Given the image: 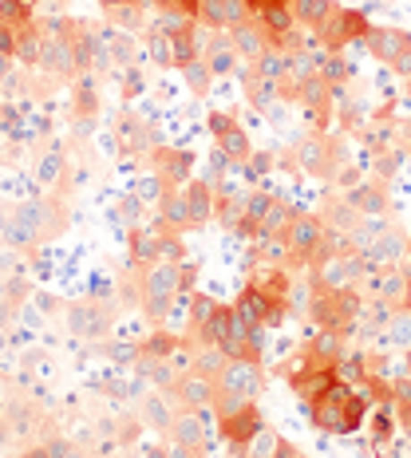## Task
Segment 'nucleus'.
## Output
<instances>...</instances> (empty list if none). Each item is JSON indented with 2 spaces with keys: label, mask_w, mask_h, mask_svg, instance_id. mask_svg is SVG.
<instances>
[{
  "label": "nucleus",
  "mask_w": 411,
  "mask_h": 458,
  "mask_svg": "<svg viewBox=\"0 0 411 458\" xmlns=\"http://www.w3.org/2000/svg\"><path fill=\"white\" fill-rule=\"evenodd\" d=\"M261 387H265V368L257 360H226V368L214 379V407L210 411H214V419H222L245 403H257Z\"/></svg>",
  "instance_id": "obj_1"
},
{
  "label": "nucleus",
  "mask_w": 411,
  "mask_h": 458,
  "mask_svg": "<svg viewBox=\"0 0 411 458\" xmlns=\"http://www.w3.org/2000/svg\"><path fill=\"white\" fill-rule=\"evenodd\" d=\"M364 317V293L360 289H340V293H313L309 320L317 324V332H332V336L348 340L360 328Z\"/></svg>",
  "instance_id": "obj_2"
},
{
  "label": "nucleus",
  "mask_w": 411,
  "mask_h": 458,
  "mask_svg": "<svg viewBox=\"0 0 411 458\" xmlns=\"http://www.w3.org/2000/svg\"><path fill=\"white\" fill-rule=\"evenodd\" d=\"M178 265L183 261H158V265H147V269H142L139 304L150 320H162L170 309H175L178 297H186L183 293V269H178Z\"/></svg>",
  "instance_id": "obj_3"
},
{
  "label": "nucleus",
  "mask_w": 411,
  "mask_h": 458,
  "mask_svg": "<svg viewBox=\"0 0 411 458\" xmlns=\"http://www.w3.org/2000/svg\"><path fill=\"white\" fill-rule=\"evenodd\" d=\"M210 332H214V348H222L229 360H257V364H261V356H265L261 332L265 328H250V324H242L237 320V312H234V304L218 301Z\"/></svg>",
  "instance_id": "obj_4"
},
{
  "label": "nucleus",
  "mask_w": 411,
  "mask_h": 458,
  "mask_svg": "<svg viewBox=\"0 0 411 458\" xmlns=\"http://www.w3.org/2000/svg\"><path fill=\"white\" fill-rule=\"evenodd\" d=\"M372 269L364 261V253L360 250H340L332 257H324V261L309 265V289L313 293H340V289H360V281H364Z\"/></svg>",
  "instance_id": "obj_5"
},
{
  "label": "nucleus",
  "mask_w": 411,
  "mask_h": 458,
  "mask_svg": "<svg viewBox=\"0 0 411 458\" xmlns=\"http://www.w3.org/2000/svg\"><path fill=\"white\" fill-rule=\"evenodd\" d=\"M155 24L167 32V40H170V68H175V72H183L186 64L202 60V24H198V21L158 13Z\"/></svg>",
  "instance_id": "obj_6"
},
{
  "label": "nucleus",
  "mask_w": 411,
  "mask_h": 458,
  "mask_svg": "<svg viewBox=\"0 0 411 458\" xmlns=\"http://www.w3.org/2000/svg\"><path fill=\"white\" fill-rule=\"evenodd\" d=\"M206 127H210V135H214L218 142V150L234 162V166H250V158H253V139H250V131L237 123V114H229V111H210L206 114Z\"/></svg>",
  "instance_id": "obj_7"
},
{
  "label": "nucleus",
  "mask_w": 411,
  "mask_h": 458,
  "mask_svg": "<svg viewBox=\"0 0 411 458\" xmlns=\"http://www.w3.org/2000/svg\"><path fill=\"white\" fill-rule=\"evenodd\" d=\"M368 28H372V21H368L364 13H356V8H344V4H332L329 21L317 28V40L324 44V52H344L348 44L364 40Z\"/></svg>",
  "instance_id": "obj_8"
},
{
  "label": "nucleus",
  "mask_w": 411,
  "mask_h": 458,
  "mask_svg": "<svg viewBox=\"0 0 411 458\" xmlns=\"http://www.w3.org/2000/svg\"><path fill=\"white\" fill-rule=\"evenodd\" d=\"M337 91L329 88V83L321 80V75H309V80L297 83V95H293V103H301V111L309 114L313 131L317 135H329L332 131V111H337Z\"/></svg>",
  "instance_id": "obj_9"
},
{
  "label": "nucleus",
  "mask_w": 411,
  "mask_h": 458,
  "mask_svg": "<svg viewBox=\"0 0 411 458\" xmlns=\"http://www.w3.org/2000/svg\"><path fill=\"white\" fill-rule=\"evenodd\" d=\"M352 391H356V384H344V379H337V384L324 391L321 399H313L309 415H313V427H317V431H324V435H344V419H348Z\"/></svg>",
  "instance_id": "obj_10"
},
{
  "label": "nucleus",
  "mask_w": 411,
  "mask_h": 458,
  "mask_svg": "<svg viewBox=\"0 0 411 458\" xmlns=\"http://www.w3.org/2000/svg\"><path fill=\"white\" fill-rule=\"evenodd\" d=\"M147 162H150V174L167 190H178L194 178V150H186V147H167V142H158L147 155Z\"/></svg>",
  "instance_id": "obj_11"
},
{
  "label": "nucleus",
  "mask_w": 411,
  "mask_h": 458,
  "mask_svg": "<svg viewBox=\"0 0 411 458\" xmlns=\"http://www.w3.org/2000/svg\"><path fill=\"white\" fill-rule=\"evenodd\" d=\"M234 312H237V320L250 324V328H281L285 317H289V309H285V304H273L265 293H257L250 281H245V289L237 293Z\"/></svg>",
  "instance_id": "obj_12"
},
{
  "label": "nucleus",
  "mask_w": 411,
  "mask_h": 458,
  "mask_svg": "<svg viewBox=\"0 0 411 458\" xmlns=\"http://www.w3.org/2000/svg\"><path fill=\"white\" fill-rule=\"evenodd\" d=\"M40 68L52 72L56 80H72L80 72V60H75V47H72V36H68V24H56L52 32L44 28V52H40Z\"/></svg>",
  "instance_id": "obj_13"
},
{
  "label": "nucleus",
  "mask_w": 411,
  "mask_h": 458,
  "mask_svg": "<svg viewBox=\"0 0 411 458\" xmlns=\"http://www.w3.org/2000/svg\"><path fill=\"white\" fill-rule=\"evenodd\" d=\"M360 44L368 47L372 60H380V64H388V68H396V64L411 52V32H407V28H396V24H372L368 36H364Z\"/></svg>",
  "instance_id": "obj_14"
},
{
  "label": "nucleus",
  "mask_w": 411,
  "mask_h": 458,
  "mask_svg": "<svg viewBox=\"0 0 411 458\" xmlns=\"http://www.w3.org/2000/svg\"><path fill=\"white\" fill-rule=\"evenodd\" d=\"M265 427V415H261V407L257 403H245V407H237V411H229L218 419V435L229 443V451L234 454H242L245 446H250V438L257 435Z\"/></svg>",
  "instance_id": "obj_15"
},
{
  "label": "nucleus",
  "mask_w": 411,
  "mask_h": 458,
  "mask_svg": "<svg viewBox=\"0 0 411 458\" xmlns=\"http://www.w3.org/2000/svg\"><path fill=\"white\" fill-rule=\"evenodd\" d=\"M281 371L289 376V391L301 399L304 407H309L313 399H321L324 391H329V387L340 379V376H337V368H317V364H297V368L285 364Z\"/></svg>",
  "instance_id": "obj_16"
},
{
  "label": "nucleus",
  "mask_w": 411,
  "mask_h": 458,
  "mask_svg": "<svg viewBox=\"0 0 411 458\" xmlns=\"http://www.w3.org/2000/svg\"><path fill=\"white\" fill-rule=\"evenodd\" d=\"M68 328L80 340H103L111 332V309L99 301H80L68 309Z\"/></svg>",
  "instance_id": "obj_17"
},
{
  "label": "nucleus",
  "mask_w": 411,
  "mask_h": 458,
  "mask_svg": "<svg viewBox=\"0 0 411 458\" xmlns=\"http://www.w3.org/2000/svg\"><path fill=\"white\" fill-rule=\"evenodd\" d=\"M348 206L356 209L360 217H384L391 209V182H380V178H360L352 190H344Z\"/></svg>",
  "instance_id": "obj_18"
},
{
  "label": "nucleus",
  "mask_w": 411,
  "mask_h": 458,
  "mask_svg": "<svg viewBox=\"0 0 411 458\" xmlns=\"http://www.w3.org/2000/svg\"><path fill=\"white\" fill-rule=\"evenodd\" d=\"M170 399L178 403V411H210L214 407V379L198 376V371H183L170 387Z\"/></svg>",
  "instance_id": "obj_19"
},
{
  "label": "nucleus",
  "mask_w": 411,
  "mask_h": 458,
  "mask_svg": "<svg viewBox=\"0 0 411 458\" xmlns=\"http://www.w3.org/2000/svg\"><path fill=\"white\" fill-rule=\"evenodd\" d=\"M202 60H206V68L214 72V80L218 75L242 72V55L229 44V32H210V28H202Z\"/></svg>",
  "instance_id": "obj_20"
},
{
  "label": "nucleus",
  "mask_w": 411,
  "mask_h": 458,
  "mask_svg": "<svg viewBox=\"0 0 411 458\" xmlns=\"http://www.w3.org/2000/svg\"><path fill=\"white\" fill-rule=\"evenodd\" d=\"M407 253V237L399 233V225H384L376 237L364 245V261L368 269H391L399 257Z\"/></svg>",
  "instance_id": "obj_21"
},
{
  "label": "nucleus",
  "mask_w": 411,
  "mask_h": 458,
  "mask_svg": "<svg viewBox=\"0 0 411 458\" xmlns=\"http://www.w3.org/2000/svg\"><path fill=\"white\" fill-rule=\"evenodd\" d=\"M407 281H411V273L399 269V265H391V269H376V276H372V293H376V304H384L391 317H399V312H404Z\"/></svg>",
  "instance_id": "obj_22"
},
{
  "label": "nucleus",
  "mask_w": 411,
  "mask_h": 458,
  "mask_svg": "<svg viewBox=\"0 0 411 458\" xmlns=\"http://www.w3.org/2000/svg\"><path fill=\"white\" fill-rule=\"evenodd\" d=\"M250 16L253 13L245 8V0H202V8H198V24L210 28V32H229Z\"/></svg>",
  "instance_id": "obj_23"
},
{
  "label": "nucleus",
  "mask_w": 411,
  "mask_h": 458,
  "mask_svg": "<svg viewBox=\"0 0 411 458\" xmlns=\"http://www.w3.org/2000/svg\"><path fill=\"white\" fill-rule=\"evenodd\" d=\"M229 44H234V52L242 55L245 64H253L257 55H265L273 47V36L257 24V16H250V21H242L237 28H229Z\"/></svg>",
  "instance_id": "obj_24"
},
{
  "label": "nucleus",
  "mask_w": 411,
  "mask_h": 458,
  "mask_svg": "<svg viewBox=\"0 0 411 458\" xmlns=\"http://www.w3.org/2000/svg\"><path fill=\"white\" fill-rule=\"evenodd\" d=\"M167 435H170V443H175V446H186V451H206V443H210L206 411H178Z\"/></svg>",
  "instance_id": "obj_25"
},
{
  "label": "nucleus",
  "mask_w": 411,
  "mask_h": 458,
  "mask_svg": "<svg viewBox=\"0 0 411 458\" xmlns=\"http://www.w3.org/2000/svg\"><path fill=\"white\" fill-rule=\"evenodd\" d=\"M178 348H183V336H175V332H167V328H155L150 336H142L139 340V360H135L139 376L150 364H167V360H175Z\"/></svg>",
  "instance_id": "obj_26"
},
{
  "label": "nucleus",
  "mask_w": 411,
  "mask_h": 458,
  "mask_svg": "<svg viewBox=\"0 0 411 458\" xmlns=\"http://www.w3.org/2000/svg\"><path fill=\"white\" fill-rule=\"evenodd\" d=\"M348 352V340L332 336V332H317L304 348H297V364H317V368H337L340 356Z\"/></svg>",
  "instance_id": "obj_27"
},
{
  "label": "nucleus",
  "mask_w": 411,
  "mask_h": 458,
  "mask_svg": "<svg viewBox=\"0 0 411 458\" xmlns=\"http://www.w3.org/2000/svg\"><path fill=\"white\" fill-rule=\"evenodd\" d=\"M321 222L332 229V233H340V237H352L360 229V222H364V217L356 214V209L348 206V198L344 194H329L321 202Z\"/></svg>",
  "instance_id": "obj_28"
},
{
  "label": "nucleus",
  "mask_w": 411,
  "mask_h": 458,
  "mask_svg": "<svg viewBox=\"0 0 411 458\" xmlns=\"http://www.w3.org/2000/svg\"><path fill=\"white\" fill-rule=\"evenodd\" d=\"M186 190V206H190V225L202 229L206 222H214V206H218V190L206 178H190Z\"/></svg>",
  "instance_id": "obj_29"
},
{
  "label": "nucleus",
  "mask_w": 411,
  "mask_h": 458,
  "mask_svg": "<svg viewBox=\"0 0 411 458\" xmlns=\"http://www.w3.org/2000/svg\"><path fill=\"white\" fill-rule=\"evenodd\" d=\"M119 147L127 150V155H150V150L158 147L155 131H150V123H142L139 114H123L119 119Z\"/></svg>",
  "instance_id": "obj_30"
},
{
  "label": "nucleus",
  "mask_w": 411,
  "mask_h": 458,
  "mask_svg": "<svg viewBox=\"0 0 411 458\" xmlns=\"http://www.w3.org/2000/svg\"><path fill=\"white\" fill-rule=\"evenodd\" d=\"M99 8L111 24L127 28V32H142V28L150 24V13L142 0H99Z\"/></svg>",
  "instance_id": "obj_31"
},
{
  "label": "nucleus",
  "mask_w": 411,
  "mask_h": 458,
  "mask_svg": "<svg viewBox=\"0 0 411 458\" xmlns=\"http://www.w3.org/2000/svg\"><path fill=\"white\" fill-rule=\"evenodd\" d=\"M175 415H178V403L170 399V391H147V395H142V423H147L150 431L167 435Z\"/></svg>",
  "instance_id": "obj_32"
},
{
  "label": "nucleus",
  "mask_w": 411,
  "mask_h": 458,
  "mask_svg": "<svg viewBox=\"0 0 411 458\" xmlns=\"http://www.w3.org/2000/svg\"><path fill=\"white\" fill-rule=\"evenodd\" d=\"M158 222L167 225V229H175V233H186V229H194L190 225V206H186V190L178 186V190H162V198H158Z\"/></svg>",
  "instance_id": "obj_33"
},
{
  "label": "nucleus",
  "mask_w": 411,
  "mask_h": 458,
  "mask_svg": "<svg viewBox=\"0 0 411 458\" xmlns=\"http://www.w3.org/2000/svg\"><path fill=\"white\" fill-rule=\"evenodd\" d=\"M242 83H245V99H250L261 114L270 111V103L281 99V83L265 80V75H257L253 68H242Z\"/></svg>",
  "instance_id": "obj_34"
},
{
  "label": "nucleus",
  "mask_w": 411,
  "mask_h": 458,
  "mask_svg": "<svg viewBox=\"0 0 411 458\" xmlns=\"http://www.w3.org/2000/svg\"><path fill=\"white\" fill-rule=\"evenodd\" d=\"M289 13H293V21H297V28L317 32V28L329 21L332 0H289Z\"/></svg>",
  "instance_id": "obj_35"
},
{
  "label": "nucleus",
  "mask_w": 411,
  "mask_h": 458,
  "mask_svg": "<svg viewBox=\"0 0 411 458\" xmlns=\"http://www.w3.org/2000/svg\"><path fill=\"white\" fill-rule=\"evenodd\" d=\"M293 214H297V209H293L289 202H285V198H277L273 209H270V214H265L261 229H257V237H273V242H281V233H285V229H289Z\"/></svg>",
  "instance_id": "obj_36"
},
{
  "label": "nucleus",
  "mask_w": 411,
  "mask_h": 458,
  "mask_svg": "<svg viewBox=\"0 0 411 458\" xmlns=\"http://www.w3.org/2000/svg\"><path fill=\"white\" fill-rule=\"evenodd\" d=\"M317 75H321V80H324V83H329V88H332V91H340V88H344V83H348V80H352V64H348V60H344V52H329V55H324V60H321V68H317Z\"/></svg>",
  "instance_id": "obj_37"
},
{
  "label": "nucleus",
  "mask_w": 411,
  "mask_h": 458,
  "mask_svg": "<svg viewBox=\"0 0 411 458\" xmlns=\"http://www.w3.org/2000/svg\"><path fill=\"white\" fill-rule=\"evenodd\" d=\"M257 24H261L265 32L273 36V40L297 28V21H293V13H289V4H281V8H261V13H257Z\"/></svg>",
  "instance_id": "obj_38"
},
{
  "label": "nucleus",
  "mask_w": 411,
  "mask_h": 458,
  "mask_svg": "<svg viewBox=\"0 0 411 458\" xmlns=\"http://www.w3.org/2000/svg\"><path fill=\"white\" fill-rule=\"evenodd\" d=\"M183 80H186V88L194 99H206L210 88H214V72L206 68V60H194V64H186L183 68Z\"/></svg>",
  "instance_id": "obj_39"
},
{
  "label": "nucleus",
  "mask_w": 411,
  "mask_h": 458,
  "mask_svg": "<svg viewBox=\"0 0 411 458\" xmlns=\"http://www.w3.org/2000/svg\"><path fill=\"white\" fill-rule=\"evenodd\" d=\"M368 427H372V443H376V446L391 443V435H396V411H391L388 403H380L376 411L368 415Z\"/></svg>",
  "instance_id": "obj_40"
},
{
  "label": "nucleus",
  "mask_w": 411,
  "mask_h": 458,
  "mask_svg": "<svg viewBox=\"0 0 411 458\" xmlns=\"http://www.w3.org/2000/svg\"><path fill=\"white\" fill-rule=\"evenodd\" d=\"M337 114H340V131H344V135H348V131H356V135H360V131H364V123H368L364 103L352 99V95H348V99H340V103H337Z\"/></svg>",
  "instance_id": "obj_41"
},
{
  "label": "nucleus",
  "mask_w": 411,
  "mask_h": 458,
  "mask_svg": "<svg viewBox=\"0 0 411 458\" xmlns=\"http://www.w3.org/2000/svg\"><path fill=\"white\" fill-rule=\"evenodd\" d=\"M226 360H229V356H226L222 348H198L190 371H198V376H206V379H218V371L226 368Z\"/></svg>",
  "instance_id": "obj_42"
},
{
  "label": "nucleus",
  "mask_w": 411,
  "mask_h": 458,
  "mask_svg": "<svg viewBox=\"0 0 411 458\" xmlns=\"http://www.w3.org/2000/svg\"><path fill=\"white\" fill-rule=\"evenodd\" d=\"M277 446H281V435H277L273 427H261V431L250 438V446L242 451V458H273Z\"/></svg>",
  "instance_id": "obj_43"
},
{
  "label": "nucleus",
  "mask_w": 411,
  "mask_h": 458,
  "mask_svg": "<svg viewBox=\"0 0 411 458\" xmlns=\"http://www.w3.org/2000/svg\"><path fill=\"white\" fill-rule=\"evenodd\" d=\"M142 32H147V52L155 55L162 68H170V40H167V32H162V28H158L155 21L142 28Z\"/></svg>",
  "instance_id": "obj_44"
},
{
  "label": "nucleus",
  "mask_w": 411,
  "mask_h": 458,
  "mask_svg": "<svg viewBox=\"0 0 411 458\" xmlns=\"http://www.w3.org/2000/svg\"><path fill=\"white\" fill-rule=\"evenodd\" d=\"M399 150H380L376 155V170H372V178H380V182H391V178L399 174Z\"/></svg>",
  "instance_id": "obj_45"
},
{
  "label": "nucleus",
  "mask_w": 411,
  "mask_h": 458,
  "mask_svg": "<svg viewBox=\"0 0 411 458\" xmlns=\"http://www.w3.org/2000/svg\"><path fill=\"white\" fill-rule=\"evenodd\" d=\"M158 13H170V16H186V21H198V8L202 0H155Z\"/></svg>",
  "instance_id": "obj_46"
},
{
  "label": "nucleus",
  "mask_w": 411,
  "mask_h": 458,
  "mask_svg": "<svg viewBox=\"0 0 411 458\" xmlns=\"http://www.w3.org/2000/svg\"><path fill=\"white\" fill-rule=\"evenodd\" d=\"M107 356L115 360V364H135V360H139V344H111Z\"/></svg>",
  "instance_id": "obj_47"
},
{
  "label": "nucleus",
  "mask_w": 411,
  "mask_h": 458,
  "mask_svg": "<svg viewBox=\"0 0 411 458\" xmlns=\"http://www.w3.org/2000/svg\"><path fill=\"white\" fill-rule=\"evenodd\" d=\"M107 52H111L119 64H131V55H135V44H131L127 36H111V47H107Z\"/></svg>",
  "instance_id": "obj_48"
},
{
  "label": "nucleus",
  "mask_w": 411,
  "mask_h": 458,
  "mask_svg": "<svg viewBox=\"0 0 411 458\" xmlns=\"http://www.w3.org/2000/svg\"><path fill=\"white\" fill-rule=\"evenodd\" d=\"M178 269H183V293H194V284H198V265H194V261H183Z\"/></svg>",
  "instance_id": "obj_49"
},
{
  "label": "nucleus",
  "mask_w": 411,
  "mask_h": 458,
  "mask_svg": "<svg viewBox=\"0 0 411 458\" xmlns=\"http://www.w3.org/2000/svg\"><path fill=\"white\" fill-rule=\"evenodd\" d=\"M270 166H273V155H257V150H253V158H250V170H253V174H265Z\"/></svg>",
  "instance_id": "obj_50"
},
{
  "label": "nucleus",
  "mask_w": 411,
  "mask_h": 458,
  "mask_svg": "<svg viewBox=\"0 0 411 458\" xmlns=\"http://www.w3.org/2000/svg\"><path fill=\"white\" fill-rule=\"evenodd\" d=\"M273 458H301V451L289 443V438H281V446H277V454H273Z\"/></svg>",
  "instance_id": "obj_51"
},
{
  "label": "nucleus",
  "mask_w": 411,
  "mask_h": 458,
  "mask_svg": "<svg viewBox=\"0 0 411 458\" xmlns=\"http://www.w3.org/2000/svg\"><path fill=\"white\" fill-rule=\"evenodd\" d=\"M391 72H396L399 80H411V52H407L404 60H399V64H396V68H391Z\"/></svg>",
  "instance_id": "obj_52"
},
{
  "label": "nucleus",
  "mask_w": 411,
  "mask_h": 458,
  "mask_svg": "<svg viewBox=\"0 0 411 458\" xmlns=\"http://www.w3.org/2000/svg\"><path fill=\"white\" fill-rule=\"evenodd\" d=\"M24 458H52V454H47V446H32Z\"/></svg>",
  "instance_id": "obj_53"
},
{
  "label": "nucleus",
  "mask_w": 411,
  "mask_h": 458,
  "mask_svg": "<svg viewBox=\"0 0 411 458\" xmlns=\"http://www.w3.org/2000/svg\"><path fill=\"white\" fill-rule=\"evenodd\" d=\"M411 273V269H407ZM399 317H411V281H407V297H404V312H399Z\"/></svg>",
  "instance_id": "obj_54"
},
{
  "label": "nucleus",
  "mask_w": 411,
  "mask_h": 458,
  "mask_svg": "<svg viewBox=\"0 0 411 458\" xmlns=\"http://www.w3.org/2000/svg\"><path fill=\"white\" fill-rule=\"evenodd\" d=\"M147 458H170V446H155V451H150Z\"/></svg>",
  "instance_id": "obj_55"
},
{
  "label": "nucleus",
  "mask_w": 411,
  "mask_h": 458,
  "mask_svg": "<svg viewBox=\"0 0 411 458\" xmlns=\"http://www.w3.org/2000/svg\"><path fill=\"white\" fill-rule=\"evenodd\" d=\"M404 142H407V155H411V123L404 127Z\"/></svg>",
  "instance_id": "obj_56"
},
{
  "label": "nucleus",
  "mask_w": 411,
  "mask_h": 458,
  "mask_svg": "<svg viewBox=\"0 0 411 458\" xmlns=\"http://www.w3.org/2000/svg\"><path fill=\"white\" fill-rule=\"evenodd\" d=\"M404 368H407V376H411V352H407V356H404Z\"/></svg>",
  "instance_id": "obj_57"
},
{
  "label": "nucleus",
  "mask_w": 411,
  "mask_h": 458,
  "mask_svg": "<svg viewBox=\"0 0 411 458\" xmlns=\"http://www.w3.org/2000/svg\"><path fill=\"white\" fill-rule=\"evenodd\" d=\"M404 83H407V99H411V80H404Z\"/></svg>",
  "instance_id": "obj_58"
},
{
  "label": "nucleus",
  "mask_w": 411,
  "mask_h": 458,
  "mask_svg": "<svg viewBox=\"0 0 411 458\" xmlns=\"http://www.w3.org/2000/svg\"><path fill=\"white\" fill-rule=\"evenodd\" d=\"M4 4H8V0H0V13H4Z\"/></svg>",
  "instance_id": "obj_59"
},
{
  "label": "nucleus",
  "mask_w": 411,
  "mask_h": 458,
  "mask_svg": "<svg viewBox=\"0 0 411 458\" xmlns=\"http://www.w3.org/2000/svg\"><path fill=\"white\" fill-rule=\"evenodd\" d=\"M407 253H411V233H407Z\"/></svg>",
  "instance_id": "obj_60"
},
{
  "label": "nucleus",
  "mask_w": 411,
  "mask_h": 458,
  "mask_svg": "<svg viewBox=\"0 0 411 458\" xmlns=\"http://www.w3.org/2000/svg\"><path fill=\"white\" fill-rule=\"evenodd\" d=\"M301 458H304V454H301Z\"/></svg>",
  "instance_id": "obj_61"
}]
</instances>
